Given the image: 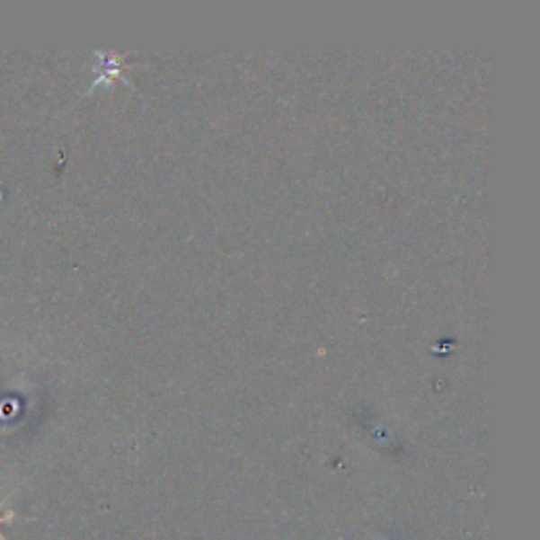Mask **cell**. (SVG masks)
<instances>
[{"label":"cell","mask_w":540,"mask_h":540,"mask_svg":"<svg viewBox=\"0 0 540 540\" xmlns=\"http://www.w3.org/2000/svg\"><path fill=\"white\" fill-rule=\"evenodd\" d=\"M7 505H9L7 500L0 502V521H4V524H11V521H15L17 513L11 511V509H7Z\"/></svg>","instance_id":"1"},{"label":"cell","mask_w":540,"mask_h":540,"mask_svg":"<svg viewBox=\"0 0 540 540\" xmlns=\"http://www.w3.org/2000/svg\"><path fill=\"white\" fill-rule=\"evenodd\" d=\"M3 524H4V521H0V526H3ZM0 540H9V538H4L3 532H0Z\"/></svg>","instance_id":"2"}]
</instances>
